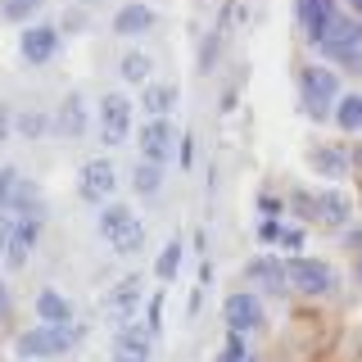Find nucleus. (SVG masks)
<instances>
[{
	"mask_svg": "<svg viewBox=\"0 0 362 362\" xmlns=\"http://www.w3.org/2000/svg\"><path fill=\"white\" fill-rule=\"evenodd\" d=\"M349 168H354V173H362V141L349 145Z\"/></svg>",
	"mask_w": 362,
	"mask_h": 362,
	"instance_id": "nucleus-42",
	"label": "nucleus"
},
{
	"mask_svg": "<svg viewBox=\"0 0 362 362\" xmlns=\"http://www.w3.org/2000/svg\"><path fill=\"white\" fill-rule=\"evenodd\" d=\"M90 127V109H86V95L82 90H68L59 100V109H54V132L64 136V141H77V136H86Z\"/></svg>",
	"mask_w": 362,
	"mask_h": 362,
	"instance_id": "nucleus-16",
	"label": "nucleus"
},
{
	"mask_svg": "<svg viewBox=\"0 0 362 362\" xmlns=\"http://www.w3.org/2000/svg\"><path fill=\"white\" fill-rule=\"evenodd\" d=\"M132 190H136L141 199H158V195H163V168H158V163H145V158H141V163L132 168Z\"/></svg>",
	"mask_w": 362,
	"mask_h": 362,
	"instance_id": "nucleus-24",
	"label": "nucleus"
},
{
	"mask_svg": "<svg viewBox=\"0 0 362 362\" xmlns=\"http://www.w3.org/2000/svg\"><path fill=\"white\" fill-rule=\"evenodd\" d=\"M344 5H349V14H354V18H362V0H344Z\"/></svg>",
	"mask_w": 362,
	"mask_h": 362,
	"instance_id": "nucleus-44",
	"label": "nucleus"
},
{
	"mask_svg": "<svg viewBox=\"0 0 362 362\" xmlns=\"http://www.w3.org/2000/svg\"><path fill=\"white\" fill-rule=\"evenodd\" d=\"M177 127L168 118H145L141 122V132H136V150H141L145 163H158L163 168L168 158H177Z\"/></svg>",
	"mask_w": 362,
	"mask_h": 362,
	"instance_id": "nucleus-11",
	"label": "nucleus"
},
{
	"mask_svg": "<svg viewBox=\"0 0 362 362\" xmlns=\"http://www.w3.org/2000/svg\"><path fill=\"white\" fill-rule=\"evenodd\" d=\"M86 339V326L82 322H68V326H28V331L14 335V358L18 362H54L64 354H73L77 344Z\"/></svg>",
	"mask_w": 362,
	"mask_h": 362,
	"instance_id": "nucleus-1",
	"label": "nucleus"
},
{
	"mask_svg": "<svg viewBox=\"0 0 362 362\" xmlns=\"http://www.w3.org/2000/svg\"><path fill=\"white\" fill-rule=\"evenodd\" d=\"M339 105V73L331 64H303L299 68V109L303 118L326 122Z\"/></svg>",
	"mask_w": 362,
	"mask_h": 362,
	"instance_id": "nucleus-4",
	"label": "nucleus"
},
{
	"mask_svg": "<svg viewBox=\"0 0 362 362\" xmlns=\"http://www.w3.org/2000/svg\"><path fill=\"white\" fill-rule=\"evenodd\" d=\"M113 190H118V163H113L109 154H95V158H86V163L77 168V199L82 204L105 209L113 199Z\"/></svg>",
	"mask_w": 362,
	"mask_h": 362,
	"instance_id": "nucleus-6",
	"label": "nucleus"
},
{
	"mask_svg": "<svg viewBox=\"0 0 362 362\" xmlns=\"http://www.w3.org/2000/svg\"><path fill=\"white\" fill-rule=\"evenodd\" d=\"M222 322L231 335H258L267 326V308H263V294L258 290H235L222 299Z\"/></svg>",
	"mask_w": 362,
	"mask_h": 362,
	"instance_id": "nucleus-8",
	"label": "nucleus"
},
{
	"mask_svg": "<svg viewBox=\"0 0 362 362\" xmlns=\"http://www.w3.org/2000/svg\"><path fill=\"white\" fill-rule=\"evenodd\" d=\"M258 213H263V218H286V204L272 195V190H263V195H258Z\"/></svg>",
	"mask_w": 362,
	"mask_h": 362,
	"instance_id": "nucleus-36",
	"label": "nucleus"
},
{
	"mask_svg": "<svg viewBox=\"0 0 362 362\" xmlns=\"http://www.w3.org/2000/svg\"><path fill=\"white\" fill-rule=\"evenodd\" d=\"M32 308H37V322H45V326H68V322H73V303H68V299H64V294L54 290V286L37 290Z\"/></svg>",
	"mask_w": 362,
	"mask_h": 362,
	"instance_id": "nucleus-20",
	"label": "nucleus"
},
{
	"mask_svg": "<svg viewBox=\"0 0 362 362\" xmlns=\"http://www.w3.org/2000/svg\"><path fill=\"white\" fill-rule=\"evenodd\" d=\"M118 77H122V82H132V86L154 82V59L145 50H122L118 54Z\"/></svg>",
	"mask_w": 362,
	"mask_h": 362,
	"instance_id": "nucleus-23",
	"label": "nucleus"
},
{
	"mask_svg": "<svg viewBox=\"0 0 362 362\" xmlns=\"http://www.w3.org/2000/svg\"><path fill=\"white\" fill-rule=\"evenodd\" d=\"M181 258H186V240H181V235H173V240L163 245V254H158V263H154V276L163 281H177V272H181Z\"/></svg>",
	"mask_w": 362,
	"mask_h": 362,
	"instance_id": "nucleus-25",
	"label": "nucleus"
},
{
	"mask_svg": "<svg viewBox=\"0 0 362 362\" xmlns=\"http://www.w3.org/2000/svg\"><path fill=\"white\" fill-rule=\"evenodd\" d=\"M45 0H0V23H18V28H28V23H37Z\"/></svg>",
	"mask_w": 362,
	"mask_h": 362,
	"instance_id": "nucleus-27",
	"label": "nucleus"
},
{
	"mask_svg": "<svg viewBox=\"0 0 362 362\" xmlns=\"http://www.w3.org/2000/svg\"><path fill=\"white\" fill-rule=\"evenodd\" d=\"M245 281L254 286L258 294H267V299H286L290 294V276H286V263L272 254H254L245 263Z\"/></svg>",
	"mask_w": 362,
	"mask_h": 362,
	"instance_id": "nucleus-13",
	"label": "nucleus"
},
{
	"mask_svg": "<svg viewBox=\"0 0 362 362\" xmlns=\"http://www.w3.org/2000/svg\"><path fill=\"white\" fill-rule=\"evenodd\" d=\"M141 299H145V276H122L118 286H113L105 294V313H109V322H132L136 308H141Z\"/></svg>",
	"mask_w": 362,
	"mask_h": 362,
	"instance_id": "nucleus-15",
	"label": "nucleus"
},
{
	"mask_svg": "<svg viewBox=\"0 0 362 362\" xmlns=\"http://www.w3.org/2000/svg\"><path fill=\"white\" fill-rule=\"evenodd\" d=\"M218 50H222V28H213L209 37H204V50H199V68H204V73L213 68V54H218Z\"/></svg>",
	"mask_w": 362,
	"mask_h": 362,
	"instance_id": "nucleus-33",
	"label": "nucleus"
},
{
	"mask_svg": "<svg viewBox=\"0 0 362 362\" xmlns=\"http://www.w3.org/2000/svg\"><path fill=\"white\" fill-rule=\"evenodd\" d=\"M145 326L154 331V339L163 335V290H154V299H150V317H145Z\"/></svg>",
	"mask_w": 362,
	"mask_h": 362,
	"instance_id": "nucleus-34",
	"label": "nucleus"
},
{
	"mask_svg": "<svg viewBox=\"0 0 362 362\" xmlns=\"http://www.w3.org/2000/svg\"><path fill=\"white\" fill-rule=\"evenodd\" d=\"M349 222H354V199H349L339 186L317 190V226H326V231H344Z\"/></svg>",
	"mask_w": 362,
	"mask_h": 362,
	"instance_id": "nucleus-17",
	"label": "nucleus"
},
{
	"mask_svg": "<svg viewBox=\"0 0 362 362\" xmlns=\"http://www.w3.org/2000/svg\"><path fill=\"white\" fill-rule=\"evenodd\" d=\"M141 109L145 118H168L177 109V86L173 82H145L141 86Z\"/></svg>",
	"mask_w": 362,
	"mask_h": 362,
	"instance_id": "nucleus-21",
	"label": "nucleus"
},
{
	"mask_svg": "<svg viewBox=\"0 0 362 362\" xmlns=\"http://www.w3.org/2000/svg\"><path fill=\"white\" fill-rule=\"evenodd\" d=\"M281 231H286V218H263L258 222V245H281Z\"/></svg>",
	"mask_w": 362,
	"mask_h": 362,
	"instance_id": "nucleus-32",
	"label": "nucleus"
},
{
	"mask_svg": "<svg viewBox=\"0 0 362 362\" xmlns=\"http://www.w3.org/2000/svg\"><path fill=\"white\" fill-rule=\"evenodd\" d=\"M303 240H308V231H303L299 222H286V231H281V249H286V254H303Z\"/></svg>",
	"mask_w": 362,
	"mask_h": 362,
	"instance_id": "nucleus-31",
	"label": "nucleus"
},
{
	"mask_svg": "<svg viewBox=\"0 0 362 362\" xmlns=\"http://www.w3.org/2000/svg\"><path fill=\"white\" fill-rule=\"evenodd\" d=\"M14 127H18L23 141H37V136H45V132L54 127V118H45V113H18Z\"/></svg>",
	"mask_w": 362,
	"mask_h": 362,
	"instance_id": "nucleus-28",
	"label": "nucleus"
},
{
	"mask_svg": "<svg viewBox=\"0 0 362 362\" xmlns=\"http://www.w3.org/2000/svg\"><path fill=\"white\" fill-rule=\"evenodd\" d=\"M23 190H28V177H23L14 163H5V168H0V218H14V213H18Z\"/></svg>",
	"mask_w": 362,
	"mask_h": 362,
	"instance_id": "nucleus-22",
	"label": "nucleus"
},
{
	"mask_svg": "<svg viewBox=\"0 0 362 362\" xmlns=\"http://www.w3.org/2000/svg\"><path fill=\"white\" fill-rule=\"evenodd\" d=\"M132 100L122 95V90H105L95 105V127H100V145H109V150H118V145H127L132 136Z\"/></svg>",
	"mask_w": 362,
	"mask_h": 362,
	"instance_id": "nucleus-7",
	"label": "nucleus"
},
{
	"mask_svg": "<svg viewBox=\"0 0 362 362\" xmlns=\"http://www.w3.org/2000/svg\"><path fill=\"white\" fill-rule=\"evenodd\" d=\"M249 358H254V354H249L245 335H231V331H226L222 349H218V362H249Z\"/></svg>",
	"mask_w": 362,
	"mask_h": 362,
	"instance_id": "nucleus-30",
	"label": "nucleus"
},
{
	"mask_svg": "<svg viewBox=\"0 0 362 362\" xmlns=\"http://www.w3.org/2000/svg\"><path fill=\"white\" fill-rule=\"evenodd\" d=\"M331 122L339 132H362V95L354 90V95H339V105H335V113H331Z\"/></svg>",
	"mask_w": 362,
	"mask_h": 362,
	"instance_id": "nucleus-26",
	"label": "nucleus"
},
{
	"mask_svg": "<svg viewBox=\"0 0 362 362\" xmlns=\"http://www.w3.org/2000/svg\"><path fill=\"white\" fill-rule=\"evenodd\" d=\"M9 313H14V299H9V286L0 281V322H9Z\"/></svg>",
	"mask_w": 362,
	"mask_h": 362,
	"instance_id": "nucleus-41",
	"label": "nucleus"
},
{
	"mask_svg": "<svg viewBox=\"0 0 362 362\" xmlns=\"http://www.w3.org/2000/svg\"><path fill=\"white\" fill-rule=\"evenodd\" d=\"M335 9H339V0H294V14H299L303 32H308V45L322 41V32H326Z\"/></svg>",
	"mask_w": 362,
	"mask_h": 362,
	"instance_id": "nucleus-19",
	"label": "nucleus"
},
{
	"mask_svg": "<svg viewBox=\"0 0 362 362\" xmlns=\"http://www.w3.org/2000/svg\"><path fill=\"white\" fill-rule=\"evenodd\" d=\"M177 163H181V173L195 163V136L190 132H181V141H177Z\"/></svg>",
	"mask_w": 362,
	"mask_h": 362,
	"instance_id": "nucleus-35",
	"label": "nucleus"
},
{
	"mask_svg": "<svg viewBox=\"0 0 362 362\" xmlns=\"http://www.w3.org/2000/svg\"><path fill=\"white\" fill-rule=\"evenodd\" d=\"M109 354H113V362H150V354H154V331L132 317V322H122L118 331H113Z\"/></svg>",
	"mask_w": 362,
	"mask_h": 362,
	"instance_id": "nucleus-12",
	"label": "nucleus"
},
{
	"mask_svg": "<svg viewBox=\"0 0 362 362\" xmlns=\"http://www.w3.org/2000/svg\"><path fill=\"white\" fill-rule=\"evenodd\" d=\"M9 235H14V218H0V258L9 254Z\"/></svg>",
	"mask_w": 362,
	"mask_h": 362,
	"instance_id": "nucleus-39",
	"label": "nucleus"
},
{
	"mask_svg": "<svg viewBox=\"0 0 362 362\" xmlns=\"http://www.w3.org/2000/svg\"><path fill=\"white\" fill-rule=\"evenodd\" d=\"M9 132H14V109H9V105H0V141H5Z\"/></svg>",
	"mask_w": 362,
	"mask_h": 362,
	"instance_id": "nucleus-40",
	"label": "nucleus"
},
{
	"mask_svg": "<svg viewBox=\"0 0 362 362\" xmlns=\"http://www.w3.org/2000/svg\"><path fill=\"white\" fill-rule=\"evenodd\" d=\"M354 281L362 286V249H358V258H354Z\"/></svg>",
	"mask_w": 362,
	"mask_h": 362,
	"instance_id": "nucleus-43",
	"label": "nucleus"
},
{
	"mask_svg": "<svg viewBox=\"0 0 362 362\" xmlns=\"http://www.w3.org/2000/svg\"><path fill=\"white\" fill-rule=\"evenodd\" d=\"M82 28H86V14H82V9H77V14L68 9V14H64V28H59V32H82Z\"/></svg>",
	"mask_w": 362,
	"mask_h": 362,
	"instance_id": "nucleus-38",
	"label": "nucleus"
},
{
	"mask_svg": "<svg viewBox=\"0 0 362 362\" xmlns=\"http://www.w3.org/2000/svg\"><path fill=\"white\" fill-rule=\"evenodd\" d=\"M290 218L317 222V195H313V190H290Z\"/></svg>",
	"mask_w": 362,
	"mask_h": 362,
	"instance_id": "nucleus-29",
	"label": "nucleus"
},
{
	"mask_svg": "<svg viewBox=\"0 0 362 362\" xmlns=\"http://www.w3.org/2000/svg\"><path fill=\"white\" fill-rule=\"evenodd\" d=\"M154 28H158V14L145 0H127V5H118V14H113V37H122V41H141V37H150Z\"/></svg>",
	"mask_w": 362,
	"mask_h": 362,
	"instance_id": "nucleus-14",
	"label": "nucleus"
},
{
	"mask_svg": "<svg viewBox=\"0 0 362 362\" xmlns=\"http://www.w3.org/2000/svg\"><path fill=\"white\" fill-rule=\"evenodd\" d=\"M308 168L322 181H344L349 168V145H308Z\"/></svg>",
	"mask_w": 362,
	"mask_h": 362,
	"instance_id": "nucleus-18",
	"label": "nucleus"
},
{
	"mask_svg": "<svg viewBox=\"0 0 362 362\" xmlns=\"http://www.w3.org/2000/svg\"><path fill=\"white\" fill-rule=\"evenodd\" d=\"M339 240H344V249H354V254H358V249H362V226H358V222H349L344 231H339Z\"/></svg>",
	"mask_w": 362,
	"mask_h": 362,
	"instance_id": "nucleus-37",
	"label": "nucleus"
},
{
	"mask_svg": "<svg viewBox=\"0 0 362 362\" xmlns=\"http://www.w3.org/2000/svg\"><path fill=\"white\" fill-rule=\"evenodd\" d=\"M95 231H100V240L113 249V258H136L145 249V222L136 218L132 204L109 199L105 209H100V218H95Z\"/></svg>",
	"mask_w": 362,
	"mask_h": 362,
	"instance_id": "nucleus-2",
	"label": "nucleus"
},
{
	"mask_svg": "<svg viewBox=\"0 0 362 362\" xmlns=\"http://www.w3.org/2000/svg\"><path fill=\"white\" fill-rule=\"evenodd\" d=\"M286 276H290V290L303 294V299H335L339 294V272L322 258H308V254H290L286 258Z\"/></svg>",
	"mask_w": 362,
	"mask_h": 362,
	"instance_id": "nucleus-5",
	"label": "nucleus"
},
{
	"mask_svg": "<svg viewBox=\"0 0 362 362\" xmlns=\"http://www.w3.org/2000/svg\"><path fill=\"white\" fill-rule=\"evenodd\" d=\"M249 362H263V358H258V354H254V358H249Z\"/></svg>",
	"mask_w": 362,
	"mask_h": 362,
	"instance_id": "nucleus-45",
	"label": "nucleus"
},
{
	"mask_svg": "<svg viewBox=\"0 0 362 362\" xmlns=\"http://www.w3.org/2000/svg\"><path fill=\"white\" fill-rule=\"evenodd\" d=\"M313 50L331 68H362V18H354L349 9H335Z\"/></svg>",
	"mask_w": 362,
	"mask_h": 362,
	"instance_id": "nucleus-3",
	"label": "nucleus"
},
{
	"mask_svg": "<svg viewBox=\"0 0 362 362\" xmlns=\"http://www.w3.org/2000/svg\"><path fill=\"white\" fill-rule=\"evenodd\" d=\"M59 45H64V32L54 23H28L23 37H18V59L28 68H45L59 54Z\"/></svg>",
	"mask_w": 362,
	"mask_h": 362,
	"instance_id": "nucleus-10",
	"label": "nucleus"
},
{
	"mask_svg": "<svg viewBox=\"0 0 362 362\" xmlns=\"http://www.w3.org/2000/svg\"><path fill=\"white\" fill-rule=\"evenodd\" d=\"M41 231H45V209H28L14 218V235H9V254H5V267L9 272H23L32 258V249L41 245Z\"/></svg>",
	"mask_w": 362,
	"mask_h": 362,
	"instance_id": "nucleus-9",
	"label": "nucleus"
}]
</instances>
